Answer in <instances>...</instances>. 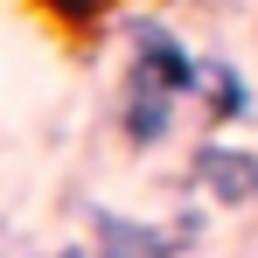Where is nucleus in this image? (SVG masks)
I'll list each match as a JSON object with an SVG mask.
<instances>
[{
    "instance_id": "1",
    "label": "nucleus",
    "mask_w": 258,
    "mask_h": 258,
    "mask_svg": "<svg viewBox=\"0 0 258 258\" xmlns=\"http://www.w3.org/2000/svg\"><path fill=\"white\" fill-rule=\"evenodd\" d=\"M133 42H140V77H147V84H161L168 98L196 84V63H188V49L174 42L161 21H133Z\"/></svg>"
},
{
    "instance_id": "2",
    "label": "nucleus",
    "mask_w": 258,
    "mask_h": 258,
    "mask_svg": "<svg viewBox=\"0 0 258 258\" xmlns=\"http://www.w3.org/2000/svg\"><path fill=\"white\" fill-rule=\"evenodd\" d=\"M196 174L210 181L223 203H258V161L237 154V147H203L196 154Z\"/></svg>"
},
{
    "instance_id": "3",
    "label": "nucleus",
    "mask_w": 258,
    "mask_h": 258,
    "mask_svg": "<svg viewBox=\"0 0 258 258\" xmlns=\"http://www.w3.org/2000/svg\"><path fill=\"white\" fill-rule=\"evenodd\" d=\"M168 105H174L168 91L147 84V77L133 70V98H126V140H133V147H154V140L168 133Z\"/></svg>"
},
{
    "instance_id": "4",
    "label": "nucleus",
    "mask_w": 258,
    "mask_h": 258,
    "mask_svg": "<svg viewBox=\"0 0 258 258\" xmlns=\"http://www.w3.org/2000/svg\"><path fill=\"white\" fill-rule=\"evenodd\" d=\"M98 230H105V237H112L126 258H181L168 237H161V230H147V223H126V216H112V210H98Z\"/></svg>"
},
{
    "instance_id": "5",
    "label": "nucleus",
    "mask_w": 258,
    "mask_h": 258,
    "mask_svg": "<svg viewBox=\"0 0 258 258\" xmlns=\"http://www.w3.org/2000/svg\"><path fill=\"white\" fill-rule=\"evenodd\" d=\"M210 77H216V112H223V119L244 112V84L230 77V63H210Z\"/></svg>"
},
{
    "instance_id": "6",
    "label": "nucleus",
    "mask_w": 258,
    "mask_h": 258,
    "mask_svg": "<svg viewBox=\"0 0 258 258\" xmlns=\"http://www.w3.org/2000/svg\"><path fill=\"white\" fill-rule=\"evenodd\" d=\"M98 258H126V251H119V244H112V237H105V230H98Z\"/></svg>"
},
{
    "instance_id": "7",
    "label": "nucleus",
    "mask_w": 258,
    "mask_h": 258,
    "mask_svg": "<svg viewBox=\"0 0 258 258\" xmlns=\"http://www.w3.org/2000/svg\"><path fill=\"white\" fill-rule=\"evenodd\" d=\"M63 258H84V251H63Z\"/></svg>"
}]
</instances>
